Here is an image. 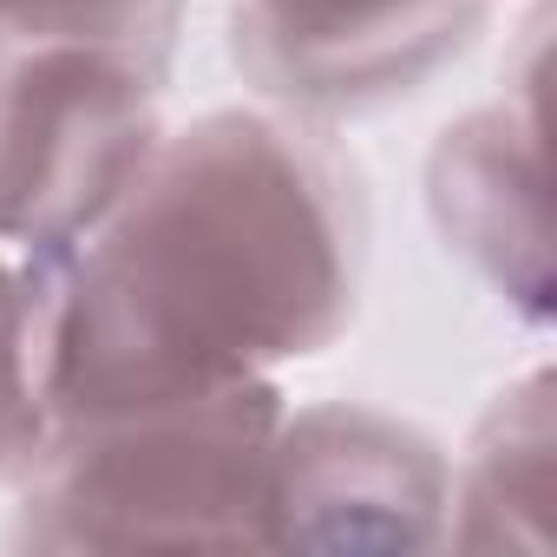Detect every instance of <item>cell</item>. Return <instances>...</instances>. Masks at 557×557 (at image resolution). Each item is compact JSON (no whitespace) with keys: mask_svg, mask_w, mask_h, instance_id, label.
Returning <instances> with one entry per match:
<instances>
[{"mask_svg":"<svg viewBox=\"0 0 557 557\" xmlns=\"http://www.w3.org/2000/svg\"><path fill=\"white\" fill-rule=\"evenodd\" d=\"M355 158L275 106L164 125L125 197L60 262L53 420L283 381L361 309Z\"/></svg>","mask_w":557,"mask_h":557,"instance_id":"obj_1","label":"cell"},{"mask_svg":"<svg viewBox=\"0 0 557 557\" xmlns=\"http://www.w3.org/2000/svg\"><path fill=\"white\" fill-rule=\"evenodd\" d=\"M283 381L53 420L14 479L21 550H236L262 544Z\"/></svg>","mask_w":557,"mask_h":557,"instance_id":"obj_2","label":"cell"},{"mask_svg":"<svg viewBox=\"0 0 557 557\" xmlns=\"http://www.w3.org/2000/svg\"><path fill=\"white\" fill-rule=\"evenodd\" d=\"M158 47L0 27V243L73 249L164 138Z\"/></svg>","mask_w":557,"mask_h":557,"instance_id":"obj_3","label":"cell"},{"mask_svg":"<svg viewBox=\"0 0 557 557\" xmlns=\"http://www.w3.org/2000/svg\"><path fill=\"white\" fill-rule=\"evenodd\" d=\"M230 60L262 106L309 125L368 119L453 66L498 0H223Z\"/></svg>","mask_w":557,"mask_h":557,"instance_id":"obj_4","label":"cell"},{"mask_svg":"<svg viewBox=\"0 0 557 557\" xmlns=\"http://www.w3.org/2000/svg\"><path fill=\"white\" fill-rule=\"evenodd\" d=\"M453 459L433 433L329 400L283 413L262 492V544L283 550H433L446 544Z\"/></svg>","mask_w":557,"mask_h":557,"instance_id":"obj_5","label":"cell"},{"mask_svg":"<svg viewBox=\"0 0 557 557\" xmlns=\"http://www.w3.org/2000/svg\"><path fill=\"white\" fill-rule=\"evenodd\" d=\"M426 210L446 249L505 296L524 322L550 309L544 243V164H537V92L518 86L440 132L426 158Z\"/></svg>","mask_w":557,"mask_h":557,"instance_id":"obj_6","label":"cell"},{"mask_svg":"<svg viewBox=\"0 0 557 557\" xmlns=\"http://www.w3.org/2000/svg\"><path fill=\"white\" fill-rule=\"evenodd\" d=\"M544 505H550V374L531 368L492 400V413L466 446V466L453 472L446 544L466 550L544 544Z\"/></svg>","mask_w":557,"mask_h":557,"instance_id":"obj_7","label":"cell"},{"mask_svg":"<svg viewBox=\"0 0 557 557\" xmlns=\"http://www.w3.org/2000/svg\"><path fill=\"white\" fill-rule=\"evenodd\" d=\"M60 262L66 249L0 243V485H14L53 433Z\"/></svg>","mask_w":557,"mask_h":557,"instance_id":"obj_8","label":"cell"}]
</instances>
